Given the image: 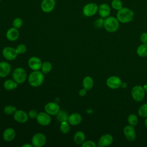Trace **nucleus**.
<instances>
[{
	"instance_id": "f8f14e48",
	"label": "nucleus",
	"mask_w": 147,
	"mask_h": 147,
	"mask_svg": "<svg viewBox=\"0 0 147 147\" xmlns=\"http://www.w3.org/2000/svg\"><path fill=\"white\" fill-rule=\"evenodd\" d=\"M123 134L126 139L130 142L134 141L136 138V134L134 126L130 125L126 126L124 127Z\"/></svg>"
},
{
	"instance_id": "6e6552de",
	"label": "nucleus",
	"mask_w": 147,
	"mask_h": 147,
	"mask_svg": "<svg viewBox=\"0 0 147 147\" xmlns=\"http://www.w3.org/2000/svg\"><path fill=\"white\" fill-rule=\"evenodd\" d=\"M18 54L16 49L11 47H5L2 50V55L7 60H14L17 57Z\"/></svg>"
},
{
	"instance_id": "bb28decb",
	"label": "nucleus",
	"mask_w": 147,
	"mask_h": 147,
	"mask_svg": "<svg viewBox=\"0 0 147 147\" xmlns=\"http://www.w3.org/2000/svg\"><path fill=\"white\" fill-rule=\"evenodd\" d=\"M52 65L51 63L48 61H46L42 63L41 69V72L43 74H48L52 70Z\"/></svg>"
},
{
	"instance_id": "f3484780",
	"label": "nucleus",
	"mask_w": 147,
	"mask_h": 147,
	"mask_svg": "<svg viewBox=\"0 0 147 147\" xmlns=\"http://www.w3.org/2000/svg\"><path fill=\"white\" fill-rule=\"evenodd\" d=\"M98 13L99 16L103 18H105L109 16L111 13V9L110 6L107 3H102L98 7Z\"/></svg>"
},
{
	"instance_id": "f03ea898",
	"label": "nucleus",
	"mask_w": 147,
	"mask_h": 147,
	"mask_svg": "<svg viewBox=\"0 0 147 147\" xmlns=\"http://www.w3.org/2000/svg\"><path fill=\"white\" fill-rule=\"evenodd\" d=\"M44 79V74L38 71H33L28 76V82L29 84L33 87H37L40 86Z\"/></svg>"
},
{
	"instance_id": "6ab92c4d",
	"label": "nucleus",
	"mask_w": 147,
	"mask_h": 147,
	"mask_svg": "<svg viewBox=\"0 0 147 147\" xmlns=\"http://www.w3.org/2000/svg\"><path fill=\"white\" fill-rule=\"evenodd\" d=\"M20 33L18 29L15 28H11L9 29L6 33V37L7 39L10 41H14L18 39Z\"/></svg>"
},
{
	"instance_id": "c756f323",
	"label": "nucleus",
	"mask_w": 147,
	"mask_h": 147,
	"mask_svg": "<svg viewBox=\"0 0 147 147\" xmlns=\"http://www.w3.org/2000/svg\"><path fill=\"white\" fill-rule=\"evenodd\" d=\"M128 123L132 126H136L138 123V117L134 114H131L127 117Z\"/></svg>"
},
{
	"instance_id": "2eb2a0df",
	"label": "nucleus",
	"mask_w": 147,
	"mask_h": 147,
	"mask_svg": "<svg viewBox=\"0 0 147 147\" xmlns=\"http://www.w3.org/2000/svg\"><path fill=\"white\" fill-rule=\"evenodd\" d=\"M55 4V0H42L41 7L44 13H48L54 9Z\"/></svg>"
},
{
	"instance_id": "412c9836",
	"label": "nucleus",
	"mask_w": 147,
	"mask_h": 147,
	"mask_svg": "<svg viewBox=\"0 0 147 147\" xmlns=\"http://www.w3.org/2000/svg\"><path fill=\"white\" fill-rule=\"evenodd\" d=\"M16 133L15 130L11 127L6 129L3 133V138L5 141L9 142L14 139L16 137Z\"/></svg>"
},
{
	"instance_id": "a211bd4d",
	"label": "nucleus",
	"mask_w": 147,
	"mask_h": 147,
	"mask_svg": "<svg viewBox=\"0 0 147 147\" xmlns=\"http://www.w3.org/2000/svg\"><path fill=\"white\" fill-rule=\"evenodd\" d=\"M11 71L10 65L6 61L0 62V77L5 78L8 76Z\"/></svg>"
},
{
	"instance_id": "c03bdc74",
	"label": "nucleus",
	"mask_w": 147,
	"mask_h": 147,
	"mask_svg": "<svg viewBox=\"0 0 147 147\" xmlns=\"http://www.w3.org/2000/svg\"><path fill=\"white\" fill-rule=\"evenodd\" d=\"M0 2H1V0H0Z\"/></svg>"
},
{
	"instance_id": "2f4dec72",
	"label": "nucleus",
	"mask_w": 147,
	"mask_h": 147,
	"mask_svg": "<svg viewBox=\"0 0 147 147\" xmlns=\"http://www.w3.org/2000/svg\"><path fill=\"white\" fill-rule=\"evenodd\" d=\"M111 7L117 10H119L121 8H122V2L121 0H113L111 3Z\"/></svg>"
},
{
	"instance_id": "4468645a",
	"label": "nucleus",
	"mask_w": 147,
	"mask_h": 147,
	"mask_svg": "<svg viewBox=\"0 0 147 147\" xmlns=\"http://www.w3.org/2000/svg\"><path fill=\"white\" fill-rule=\"evenodd\" d=\"M14 119L19 123H25L29 118L28 114L22 110H17L13 114Z\"/></svg>"
},
{
	"instance_id": "1a4fd4ad",
	"label": "nucleus",
	"mask_w": 147,
	"mask_h": 147,
	"mask_svg": "<svg viewBox=\"0 0 147 147\" xmlns=\"http://www.w3.org/2000/svg\"><path fill=\"white\" fill-rule=\"evenodd\" d=\"M36 120L38 124L41 126H48L51 122V117L47 112H40L38 113Z\"/></svg>"
},
{
	"instance_id": "cd10ccee",
	"label": "nucleus",
	"mask_w": 147,
	"mask_h": 147,
	"mask_svg": "<svg viewBox=\"0 0 147 147\" xmlns=\"http://www.w3.org/2000/svg\"><path fill=\"white\" fill-rule=\"evenodd\" d=\"M138 113L141 117H147V103L143 104L140 107L138 110Z\"/></svg>"
},
{
	"instance_id": "7ed1b4c3",
	"label": "nucleus",
	"mask_w": 147,
	"mask_h": 147,
	"mask_svg": "<svg viewBox=\"0 0 147 147\" xmlns=\"http://www.w3.org/2000/svg\"><path fill=\"white\" fill-rule=\"evenodd\" d=\"M119 22L117 18L113 16H109L104 20L103 26L106 31L109 32H114L119 28Z\"/></svg>"
},
{
	"instance_id": "9d476101",
	"label": "nucleus",
	"mask_w": 147,
	"mask_h": 147,
	"mask_svg": "<svg viewBox=\"0 0 147 147\" xmlns=\"http://www.w3.org/2000/svg\"><path fill=\"white\" fill-rule=\"evenodd\" d=\"M121 79L117 76H111L106 80V84L110 88L117 89L121 87Z\"/></svg>"
},
{
	"instance_id": "ddd939ff",
	"label": "nucleus",
	"mask_w": 147,
	"mask_h": 147,
	"mask_svg": "<svg viewBox=\"0 0 147 147\" xmlns=\"http://www.w3.org/2000/svg\"><path fill=\"white\" fill-rule=\"evenodd\" d=\"M28 64L30 68L33 71H38L41 69L42 63L40 58L33 56L29 59Z\"/></svg>"
},
{
	"instance_id": "4be33fe9",
	"label": "nucleus",
	"mask_w": 147,
	"mask_h": 147,
	"mask_svg": "<svg viewBox=\"0 0 147 147\" xmlns=\"http://www.w3.org/2000/svg\"><path fill=\"white\" fill-rule=\"evenodd\" d=\"M85 134L82 131H78L74 134V141L78 145H82L85 141Z\"/></svg>"
},
{
	"instance_id": "a19ab883",
	"label": "nucleus",
	"mask_w": 147,
	"mask_h": 147,
	"mask_svg": "<svg viewBox=\"0 0 147 147\" xmlns=\"http://www.w3.org/2000/svg\"><path fill=\"white\" fill-rule=\"evenodd\" d=\"M33 145L32 144H25L23 145H22V147H33Z\"/></svg>"
},
{
	"instance_id": "f257e3e1",
	"label": "nucleus",
	"mask_w": 147,
	"mask_h": 147,
	"mask_svg": "<svg viewBox=\"0 0 147 147\" xmlns=\"http://www.w3.org/2000/svg\"><path fill=\"white\" fill-rule=\"evenodd\" d=\"M134 13L131 9L127 7H122L118 10L117 18L119 22L126 24L131 22L134 18Z\"/></svg>"
},
{
	"instance_id": "e433bc0d",
	"label": "nucleus",
	"mask_w": 147,
	"mask_h": 147,
	"mask_svg": "<svg viewBox=\"0 0 147 147\" xmlns=\"http://www.w3.org/2000/svg\"><path fill=\"white\" fill-rule=\"evenodd\" d=\"M28 116L29 118L34 119V118H36V117L38 115V113H37V110H36L34 109H32L28 112Z\"/></svg>"
},
{
	"instance_id": "b1692460",
	"label": "nucleus",
	"mask_w": 147,
	"mask_h": 147,
	"mask_svg": "<svg viewBox=\"0 0 147 147\" xmlns=\"http://www.w3.org/2000/svg\"><path fill=\"white\" fill-rule=\"evenodd\" d=\"M18 83L14 80L7 79L3 83V87L6 90H13L17 87Z\"/></svg>"
},
{
	"instance_id": "7c9ffc66",
	"label": "nucleus",
	"mask_w": 147,
	"mask_h": 147,
	"mask_svg": "<svg viewBox=\"0 0 147 147\" xmlns=\"http://www.w3.org/2000/svg\"><path fill=\"white\" fill-rule=\"evenodd\" d=\"M16 110H17L16 107L14 106H11V105L6 106L3 109V111H4L5 114L6 115H8L14 114V113L16 112Z\"/></svg>"
},
{
	"instance_id": "c9c22d12",
	"label": "nucleus",
	"mask_w": 147,
	"mask_h": 147,
	"mask_svg": "<svg viewBox=\"0 0 147 147\" xmlns=\"http://www.w3.org/2000/svg\"><path fill=\"white\" fill-rule=\"evenodd\" d=\"M82 146L83 147H95L96 146V144H95V142L92 141H84L82 144Z\"/></svg>"
},
{
	"instance_id": "0eeeda50",
	"label": "nucleus",
	"mask_w": 147,
	"mask_h": 147,
	"mask_svg": "<svg viewBox=\"0 0 147 147\" xmlns=\"http://www.w3.org/2000/svg\"><path fill=\"white\" fill-rule=\"evenodd\" d=\"M98 11V6L95 3L86 4L83 8V13L86 17H92Z\"/></svg>"
},
{
	"instance_id": "393cba45",
	"label": "nucleus",
	"mask_w": 147,
	"mask_h": 147,
	"mask_svg": "<svg viewBox=\"0 0 147 147\" xmlns=\"http://www.w3.org/2000/svg\"><path fill=\"white\" fill-rule=\"evenodd\" d=\"M137 55L142 57L147 56V43H142L137 49Z\"/></svg>"
},
{
	"instance_id": "72a5a7b5",
	"label": "nucleus",
	"mask_w": 147,
	"mask_h": 147,
	"mask_svg": "<svg viewBox=\"0 0 147 147\" xmlns=\"http://www.w3.org/2000/svg\"><path fill=\"white\" fill-rule=\"evenodd\" d=\"M16 49L18 54H23L26 51V47L24 44H20L18 45Z\"/></svg>"
},
{
	"instance_id": "f704fd0d",
	"label": "nucleus",
	"mask_w": 147,
	"mask_h": 147,
	"mask_svg": "<svg viewBox=\"0 0 147 147\" xmlns=\"http://www.w3.org/2000/svg\"><path fill=\"white\" fill-rule=\"evenodd\" d=\"M103 24H104V20L102 17L98 18L94 22V25L97 28H102V26H103Z\"/></svg>"
},
{
	"instance_id": "423d86ee",
	"label": "nucleus",
	"mask_w": 147,
	"mask_h": 147,
	"mask_svg": "<svg viewBox=\"0 0 147 147\" xmlns=\"http://www.w3.org/2000/svg\"><path fill=\"white\" fill-rule=\"evenodd\" d=\"M46 137L41 133L34 134L32 138V144L35 147H41L46 144Z\"/></svg>"
},
{
	"instance_id": "4c0bfd02",
	"label": "nucleus",
	"mask_w": 147,
	"mask_h": 147,
	"mask_svg": "<svg viewBox=\"0 0 147 147\" xmlns=\"http://www.w3.org/2000/svg\"><path fill=\"white\" fill-rule=\"evenodd\" d=\"M140 40L142 43H147V33H142L141 34Z\"/></svg>"
},
{
	"instance_id": "5701e85b",
	"label": "nucleus",
	"mask_w": 147,
	"mask_h": 147,
	"mask_svg": "<svg viewBox=\"0 0 147 147\" xmlns=\"http://www.w3.org/2000/svg\"><path fill=\"white\" fill-rule=\"evenodd\" d=\"M93 85L94 80L91 76H87L84 78L83 80V86L84 88H85L87 91L90 90L92 89Z\"/></svg>"
},
{
	"instance_id": "ea45409f",
	"label": "nucleus",
	"mask_w": 147,
	"mask_h": 147,
	"mask_svg": "<svg viewBox=\"0 0 147 147\" xmlns=\"http://www.w3.org/2000/svg\"><path fill=\"white\" fill-rule=\"evenodd\" d=\"M127 84L126 83H125V82H122L121 85V87L122 88H126L127 87Z\"/></svg>"
},
{
	"instance_id": "a878e982",
	"label": "nucleus",
	"mask_w": 147,
	"mask_h": 147,
	"mask_svg": "<svg viewBox=\"0 0 147 147\" xmlns=\"http://www.w3.org/2000/svg\"><path fill=\"white\" fill-rule=\"evenodd\" d=\"M68 114L67 111L65 110H60L59 113L56 114V118L58 121H59L60 123L62 122L68 121Z\"/></svg>"
},
{
	"instance_id": "79ce46f5",
	"label": "nucleus",
	"mask_w": 147,
	"mask_h": 147,
	"mask_svg": "<svg viewBox=\"0 0 147 147\" xmlns=\"http://www.w3.org/2000/svg\"><path fill=\"white\" fill-rule=\"evenodd\" d=\"M144 90H145V91L147 92V84H145L144 86Z\"/></svg>"
},
{
	"instance_id": "dca6fc26",
	"label": "nucleus",
	"mask_w": 147,
	"mask_h": 147,
	"mask_svg": "<svg viewBox=\"0 0 147 147\" xmlns=\"http://www.w3.org/2000/svg\"><path fill=\"white\" fill-rule=\"evenodd\" d=\"M113 141V137L109 134H105L102 135L98 141L99 146H107L112 144Z\"/></svg>"
},
{
	"instance_id": "39448f33",
	"label": "nucleus",
	"mask_w": 147,
	"mask_h": 147,
	"mask_svg": "<svg viewBox=\"0 0 147 147\" xmlns=\"http://www.w3.org/2000/svg\"><path fill=\"white\" fill-rule=\"evenodd\" d=\"M145 91L144 87L140 85L134 86L131 91L132 98L137 102H140L143 100L145 96Z\"/></svg>"
},
{
	"instance_id": "37998d69",
	"label": "nucleus",
	"mask_w": 147,
	"mask_h": 147,
	"mask_svg": "<svg viewBox=\"0 0 147 147\" xmlns=\"http://www.w3.org/2000/svg\"><path fill=\"white\" fill-rule=\"evenodd\" d=\"M145 125L146 127H147V117H146V119L145 120Z\"/></svg>"
},
{
	"instance_id": "c85d7f7f",
	"label": "nucleus",
	"mask_w": 147,
	"mask_h": 147,
	"mask_svg": "<svg viewBox=\"0 0 147 147\" xmlns=\"http://www.w3.org/2000/svg\"><path fill=\"white\" fill-rule=\"evenodd\" d=\"M60 130L64 134L68 133L70 130V124L68 122V121L61 122V125L60 126Z\"/></svg>"
},
{
	"instance_id": "473e14b6",
	"label": "nucleus",
	"mask_w": 147,
	"mask_h": 147,
	"mask_svg": "<svg viewBox=\"0 0 147 147\" xmlns=\"http://www.w3.org/2000/svg\"><path fill=\"white\" fill-rule=\"evenodd\" d=\"M22 24H23L22 20L20 18H16L13 21V27L15 28H17V29L20 28L22 26Z\"/></svg>"
},
{
	"instance_id": "20e7f679",
	"label": "nucleus",
	"mask_w": 147,
	"mask_h": 147,
	"mask_svg": "<svg viewBox=\"0 0 147 147\" xmlns=\"http://www.w3.org/2000/svg\"><path fill=\"white\" fill-rule=\"evenodd\" d=\"M13 78L18 84L23 83L27 78L26 71L23 68H16L13 72Z\"/></svg>"
},
{
	"instance_id": "9b49d317",
	"label": "nucleus",
	"mask_w": 147,
	"mask_h": 147,
	"mask_svg": "<svg viewBox=\"0 0 147 147\" xmlns=\"http://www.w3.org/2000/svg\"><path fill=\"white\" fill-rule=\"evenodd\" d=\"M45 112L49 114L50 115H56L59 113L60 110L59 105L56 102H48L47 103L44 107Z\"/></svg>"
},
{
	"instance_id": "58836bf2",
	"label": "nucleus",
	"mask_w": 147,
	"mask_h": 147,
	"mask_svg": "<svg viewBox=\"0 0 147 147\" xmlns=\"http://www.w3.org/2000/svg\"><path fill=\"white\" fill-rule=\"evenodd\" d=\"M86 94H87V90L84 88L80 90L79 91V95L80 96H84L86 95Z\"/></svg>"
},
{
	"instance_id": "aec40b11",
	"label": "nucleus",
	"mask_w": 147,
	"mask_h": 147,
	"mask_svg": "<svg viewBox=\"0 0 147 147\" xmlns=\"http://www.w3.org/2000/svg\"><path fill=\"white\" fill-rule=\"evenodd\" d=\"M82 120V115L77 113H72L69 115L68 119V122L72 126H76L79 125Z\"/></svg>"
}]
</instances>
